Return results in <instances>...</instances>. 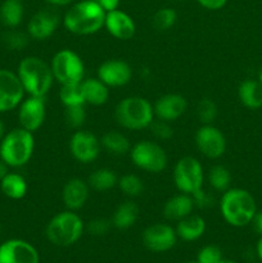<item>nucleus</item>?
<instances>
[{
  "label": "nucleus",
  "mask_w": 262,
  "mask_h": 263,
  "mask_svg": "<svg viewBox=\"0 0 262 263\" xmlns=\"http://www.w3.org/2000/svg\"><path fill=\"white\" fill-rule=\"evenodd\" d=\"M195 144L200 153L210 159H217L226 152V139L220 128L203 125L195 134Z\"/></svg>",
  "instance_id": "nucleus-11"
},
{
  "label": "nucleus",
  "mask_w": 262,
  "mask_h": 263,
  "mask_svg": "<svg viewBox=\"0 0 262 263\" xmlns=\"http://www.w3.org/2000/svg\"><path fill=\"white\" fill-rule=\"evenodd\" d=\"M105 12L97 0H82L67 10L63 25L74 35H92L104 26Z\"/></svg>",
  "instance_id": "nucleus-1"
},
{
  "label": "nucleus",
  "mask_w": 262,
  "mask_h": 263,
  "mask_svg": "<svg viewBox=\"0 0 262 263\" xmlns=\"http://www.w3.org/2000/svg\"><path fill=\"white\" fill-rule=\"evenodd\" d=\"M87 231L94 236H103L109 231L110 221L105 218H94L86 226Z\"/></svg>",
  "instance_id": "nucleus-39"
},
{
  "label": "nucleus",
  "mask_w": 262,
  "mask_h": 263,
  "mask_svg": "<svg viewBox=\"0 0 262 263\" xmlns=\"http://www.w3.org/2000/svg\"><path fill=\"white\" fill-rule=\"evenodd\" d=\"M177 14L172 8H161L153 15V26L158 31H167L176 23Z\"/></svg>",
  "instance_id": "nucleus-34"
},
{
  "label": "nucleus",
  "mask_w": 262,
  "mask_h": 263,
  "mask_svg": "<svg viewBox=\"0 0 262 263\" xmlns=\"http://www.w3.org/2000/svg\"><path fill=\"white\" fill-rule=\"evenodd\" d=\"M51 72L61 85L77 84L84 80L85 66L81 57L73 50L62 49L51 59Z\"/></svg>",
  "instance_id": "nucleus-7"
},
{
  "label": "nucleus",
  "mask_w": 262,
  "mask_h": 263,
  "mask_svg": "<svg viewBox=\"0 0 262 263\" xmlns=\"http://www.w3.org/2000/svg\"><path fill=\"white\" fill-rule=\"evenodd\" d=\"M46 116L45 98L28 97L22 100L18 110V121L21 127L30 133H35L43 126Z\"/></svg>",
  "instance_id": "nucleus-13"
},
{
  "label": "nucleus",
  "mask_w": 262,
  "mask_h": 263,
  "mask_svg": "<svg viewBox=\"0 0 262 263\" xmlns=\"http://www.w3.org/2000/svg\"><path fill=\"white\" fill-rule=\"evenodd\" d=\"M257 254H258L259 259L262 261V235H261V238H259L258 243H257Z\"/></svg>",
  "instance_id": "nucleus-45"
},
{
  "label": "nucleus",
  "mask_w": 262,
  "mask_h": 263,
  "mask_svg": "<svg viewBox=\"0 0 262 263\" xmlns=\"http://www.w3.org/2000/svg\"><path fill=\"white\" fill-rule=\"evenodd\" d=\"M38 251L32 244L21 239H10L0 246V263H39Z\"/></svg>",
  "instance_id": "nucleus-14"
},
{
  "label": "nucleus",
  "mask_w": 262,
  "mask_h": 263,
  "mask_svg": "<svg viewBox=\"0 0 262 263\" xmlns=\"http://www.w3.org/2000/svg\"><path fill=\"white\" fill-rule=\"evenodd\" d=\"M100 145L105 151L116 156H123L131 151V144L128 139L117 131H108L107 134H104L100 140Z\"/></svg>",
  "instance_id": "nucleus-28"
},
{
  "label": "nucleus",
  "mask_w": 262,
  "mask_h": 263,
  "mask_svg": "<svg viewBox=\"0 0 262 263\" xmlns=\"http://www.w3.org/2000/svg\"><path fill=\"white\" fill-rule=\"evenodd\" d=\"M90 186L81 179H71L66 182L62 192V200L67 210L79 211L86 204L89 199Z\"/></svg>",
  "instance_id": "nucleus-20"
},
{
  "label": "nucleus",
  "mask_w": 262,
  "mask_h": 263,
  "mask_svg": "<svg viewBox=\"0 0 262 263\" xmlns=\"http://www.w3.org/2000/svg\"><path fill=\"white\" fill-rule=\"evenodd\" d=\"M28 37L30 36L22 31L9 30L2 36V40L5 48L9 50H23L28 45V41H30Z\"/></svg>",
  "instance_id": "nucleus-33"
},
{
  "label": "nucleus",
  "mask_w": 262,
  "mask_h": 263,
  "mask_svg": "<svg viewBox=\"0 0 262 263\" xmlns=\"http://www.w3.org/2000/svg\"><path fill=\"white\" fill-rule=\"evenodd\" d=\"M220 212L229 225L243 228L251 223L256 216V200L248 190L240 187L228 189L220 200Z\"/></svg>",
  "instance_id": "nucleus-2"
},
{
  "label": "nucleus",
  "mask_w": 262,
  "mask_h": 263,
  "mask_svg": "<svg viewBox=\"0 0 262 263\" xmlns=\"http://www.w3.org/2000/svg\"><path fill=\"white\" fill-rule=\"evenodd\" d=\"M0 187H2V193L5 197L10 198V199H22L27 194V181L25 177L20 174H10L8 172L3 180L0 181Z\"/></svg>",
  "instance_id": "nucleus-25"
},
{
  "label": "nucleus",
  "mask_w": 262,
  "mask_h": 263,
  "mask_svg": "<svg viewBox=\"0 0 262 263\" xmlns=\"http://www.w3.org/2000/svg\"><path fill=\"white\" fill-rule=\"evenodd\" d=\"M252 222H254V228H256V230L262 235V212L256 213V216H254Z\"/></svg>",
  "instance_id": "nucleus-42"
},
{
  "label": "nucleus",
  "mask_w": 262,
  "mask_h": 263,
  "mask_svg": "<svg viewBox=\"0 0 262 263\" xmlns=\"http://www.w3.org/2000/svg\"><path fill=\"white\" fill-rule=\"evenodd\" d=\"M4 135H5V126L4 123L0 121V141H2V139L4 138Z\"/></svg>",
  "instance_id": "nucleus-46"
},
{
  "label": "nucleus",
  "mask_w": 262,
  "mask_h": 263,
  "mask_svg": "<svg viewBox=\"0 0 262 263\" xmlns=\"http://www.w3.org/2000/svg\"><path fill=\"white\" fill-rule=\"evenodd\" d=\"M118 186H120L121 192L127 197H139L144 190L143 180L139 176L133 174L123 175L118 179Z\"/></svg>",
  "instance_id": "nucleus-32"
},
{
  "label": "nucleus",
  "mask_w": 262,
  "mask_h": 263,
  "mask_svg": "<svg viewBox=\"0 0 262 263\" xmlns=\"http://www.w3.org/2000/svg\"><path fill=\"white\" fill-rule=\"evenodd\" d=\"M0 231H2V225H0Z\"/></svg>",
  "instance_id": "nucleus-52"
},
{
  "label": "nucleus",
  "mask_w": 262,
  "mask_h": 263,
  "mask_svg": "<svg viewBox=\"0 0 262 263\" xmlns=\"http://www.w3.org/2000/svg\"><path fill=\"white\" fill-rule=\"evenodd\" d=\"M69 151H71L72 157L80 163H91L99 157L100 141L94 134L79 130L71 136Z\"/></svg>",
  "instance_id": "nucleus-12"
},
{
  "label": "nucleus",
  "mask_w": 262,
  "mask_h": 263,
  "mask_svg": "<svg viewBox=\"0 0 262 263\" xmlns=\"http://www.w3.org/2000/svg\"><path fill=\"white\" fill-rule=\"evenodd\" d=\"M25 89L18 74L8 69H0V113L9 112L22 103Z\"/></svg>",
  "instance_id": "nucleus-10"
},
{
  "label": "nucleus",
  "mask_w": 262,
  "mask_h": 263,
  "mask_svg": "<svg viewBox=\"0 0 262 263\" xmlns=\"http://www.w3.org/2000/svg\"><path fill=\"white\" fill-rule=\"evenodd\" d=\"M131 161L143 171L159 174L167 167V154L157 143L149 140L139 141L131 148Z\"/></svg>",
  "instance_id": "nucleus-9"
},
{
  "label": "nucleus",
  "mask_w": 262,
  "mask_h": 263,
  "mask_svg": "<svg viewBox=\"0 0 262 263\" xmlns=\"http://www.w3.org/2000/svg\"><path fill=\"white\" fill-rule=\"evenodd\" d=\"M238 97L244 107L258 109L262 107V85L258 80H244L238 87Z\"/></svg>",
  "instance_id": "nucleus-24"
},
{
  "label": "nucleus",
  "mask_w": 262,
  "mask_h": 263,
  "mask_svg": "<svg viewBox=\"0 0 262 263\" xmlns=\"http://www.w3.org/2000/svg\"><path fill=\"white\" fill-rule=\"evenodd\" d=\"M172 2H179V0H172Z\"/></svg>",
  "instance_id": "nucleus-51"
},
{
  "label": "nucleus",
  "mask_w": 262,
  "mask_h": 263,
  "mask_svg": "<svg viewBox=\"0 0 262 263\" xmlns=\"http://www.w3.org/2000/svg\"><path fill=\"white\" fill-rule=\"evenodd\" d=\"M18 79L30 97L45 98L54 82L50 66L39 57H26L18 64Z\"/></svg>",
  "instance_id": "nucleus-3"
},
{
  "label": "nucleus",
  "mask_w": 262,
  "mask_h": 263,
  "mask_svg": "<svg viewBox=\"0 0 262 263\" xmlns=\"http://www.w3.org/2000/svg\"><path fill=\"white\" fill-rule=\"evenodd\" d=\"M258 81H259V84L262 85V68L259 69V72H258Z\"/></svg>",
  "instance_id": "nucleus-47"
},
{
  "label": "nucleus",
  "mask_w": 262,
  "mask_h": 263,
  "mask_svg": "<svg viewBox=\"0 0 262 263\" xmlns=\"http://www.w3.org/2000/svg\"><path fill=\"white\" fill-rule=\"evenodd\" d=\"M23 4L21 0H4L0 7V21L9 28H14L21 25L23 20Z\"/></svg>",
  "instance_id": "nucleus-27"
},
{
  "label": "nucleus",
  "mask_w": 262,
  "mask_h": 263,
  "mask_svg": "<svg viewBox=\"0 0 262 263\" xmlns=\"http://www.w3.org/2000/svg\"><path fill=\"white\" fill-rule=\"evenodd\" d=\"M195 203L192 195L181 193V194L170 198L164 203L163 215L170 221H180L186 216L192 215Z\"/></svg>",
  "instance_id": "nucleus-21"
},
{
  "label": "nucleus",
  "mask_w": 262,
  "mask_h": 263,
  "mask_svg": "<svg viewBox=\"0 0 262 263\" xmlns=\"http://www.w3.org/2000/svg\"><path fill=\"white\" fill-rule=\"evenodd\" d=\"M59 99L64 107H74V105H85L84 94H82L81 82L77 84L62 85L59 90Z\"/></svg>",
  "instance_id": "nucleus-30"
},
{
  "label": "nucleus",
  "mask_w": 262,
  "mask_h": 263,
  "mask_svg": "<svg viewBox=\"0 0 262 263\" xmlns=\"http://www.w3.org/2000/svg\"><path fill=\"white\" fill-rule=\"evenodd\" d=\"M97 2L102 5V8L105 12L117 9L118 4H120V0H97Z\"/></svg>",
  "instance_id": "nucleus-41"
},
{
  "label": "nucleus",
  "mask_w": 262,
  "mask_h": 263,
  "mask_svg": "<svg viewBox=\"0 0 262 263\" xmlns=\"http://www.w3.org/2000/svg\"><path fill=\"white\" fill-rule=\"evenodd\" d=\"M64 120L71 128H80L86 120V112L84 105L67 107L64 112Z\"/></svg>",
  "instance_id": "nucleus-36"
},
{
  "label": "nucleus",
  "mask_w": 262,
  "mask_h": 263,
  "mask_svg": "<svg viewBox=\"0 0 262 263\" xmlns=\"http://www.w3.org/2000/svg\"><path fill=\"white\" fill-rule=\"evenodd\" d=\"M177 235L175 229L167 223H154L148 226L143 233V243L149 251L167 252L176 244Z\"/></svg>",
  "instance_id": "nucleus-15"
},
{
  "label": "nucleus",
  "mask_w": 262,
  "mask_h": 263,
  "mask_svg": "<svg viewBox=\"0 0 262 263\" xmlns=\"http://www.w3.org/2000/svg\"><path fill=\"white\" fill-rule=\"evenodd\" d=\"M61 17L51 9H44L35 13L28 21L27 32L31 39L44 41L50 37L58 28Z\"/></svg>",
  "instance_id": "nucleus-17"
},
{
  "label": "nucleus",
  "mask_w": 262,
  "mask_h": 263,
  "mask_svg": "<svg viewBox=\"0 0 262 263\" xmlns=\"http://www.w3.org/2000/svg\"><path fill=\"white\" fill-rule=\"evenodd\" d=\"M176 235L185 241H194L199 239L205 231V221L200 216L189 215L177 221Z\"/></svg>",
  "instance_id": "nucleus-23"
},
{
  "label": "nucleus",
  "mask_w": 262,
  "mask_h": 263,
  "mask_svg": "<svg viewBox=\"0 0 262 263\" xmlns=\"http://www.w3.org/2000/svg\"><path fill=\"white\" fill-rule=\"evenodd\" d=\"M139 217V207L134 202H123L116 208L112 217V225L120 230H126L135 225Z\"/></svg>",
  "instance_id": "nucleus-26"
},
{
  "label": "nucleus",
  "mask_w": 262,
  "mask_h": 263,
  "mask_svg": "<svg viewBox=\"0 0 262 263\" xmlns=\"http://www.w3.org/2000/svg\"><path fill=\"white\" fill-rule=\"evenodd\" d=\"M188 263H198V262H188Z\"/></svg>",
  "instance_id": "nucleus-49"
},
{
  "label": "nucleus",
  "mask_w": 262,
  "mask_h": 263,
  "mask_svg": "<svg viewBox=\"0 0 262 263\" xmlns=\"http://www.w3.org/2000/svg\"><path fill=\"white\" fill-rule=\"evenodd\" d=\"M208 182L217 192H226L231 182L230 171L221 164L211 167L208 172Z\"/></svg>",
  "instance_id": "nucleus-31"
},
{
  "label": "nucleus",
  "mask_w": 262,
  "mask_h": 263,
  "mask_svg": "<svg viewBox=\"0 0 262 263\" xmlns=\"http://www.w3.org/2000/svg\"><path fill=\"white\" fill-rule=\"evenodd\" d=\"M118 179L115 172L109 168L95 170L87 179V184L92 190L97 192H107L117 185Z\"/></svg>",
  "instance_id": "nucleus-29"
},
{
  "label": "nucleus",
  "mask_w": 262,
  "mask_h": 263,
  "mask_svg": "<svg viewBox=\"0 0 262 263\" xmlns=\"http://www.w3.org/2000/svg\"><path fill=\"white\" fill-rule=\"evenodd\" d=\"M199 5L208 10H218L223 8L228 3V0H197Z\"/></svg>",
  "instance_id": "nucleus-40"
},
{
  "label": "nucleus",
  "mask_w": 262,
  "mask_h": 263,
  "mask_svg": "<svg viewBox=\"0 0 262 263\" xmlns=\"http://www.w3.org/2000/svg\"><path fill=\"white\" fill-rule=\"evenodd\" d=\"M197 116L203 125H212L217 117V105L213 100L203 98L197 107Z\"/></svg>",
  "instance_id": "nucleus-35"
},
{
  "label": "nucleus",
  "mask_w": 262,
  "mask_h": 263,
  "mask_svg": "<svg viewBox=\"0 0 262 263\" xmlns=\"http://www.w3.org/2000/svg\"><path fill=\"white\" fill-rule=\"evenodd\" d=\"M85 103L91 105H103L109 99V87L99 79H84L81 81Z\"/></svg>",
  "instance_id": "nucleus-22"
},
{
  "label": "nucleus",
  "mask_w": 262,
  "mask_h": 263,
  "mask_svg": "<svg viewBox=\"0 0 262 263\" xmlns=\"http://www.w3.org/2000/svg\"><path fill=\"white\" fill-rule=\"evenodd\" d=\"M174 181L180 193L192 197L202 190L204 172L200 162L193 157H184L180 159L174 170Z\"/></svg>",
  "instance_id": "nucleus-8"
},
{
  "label": "nucleus",
  "mask_w": 262,
  "mask_h": 263,
  "mask_svg": "<svg viewBox=\"0 0 262 263\" xmlns=\"http://www.w3.org/2000/svg\"><path fill=\"white\" fill-rule=\"evenodd\" d=\"M0 194H2V187H0Z\"/></svg>",
  "instance_id": "nucleus-50"
},
{
  "label": "nucleus",
  "mask_w": 262,
  "mask_h": 263,
  "mask_svg": "<svg viewBox=\"0 0 262 263\" xmlns=\"http://www.w3.org/2000/svg\"><path fill=\"white\" fill-rule=\"evenodd\" d=\"M104 27L108 32L120 40H130L134 37L136 31L135 22L127 13L122 10H110L105 14Z\"/></svg>",
  "instance_id": "nucleus-19"
},
{
  "label": "nucleus",
  "mask_w": 262,
  "mask_h": 263,
  "mask_svg": "<svg viewBox=\"0 0 262 263\" xmlns=\"http://www.w3.org/2000/svg\"><path fill=\"white\" fill-rule=\"evenodd\" d=\"M149 128L152 130L153 135L156 136L159 140H169L172 135H174V131H172L171 126L169 125V122L162 120H157L152 122V125L149 126Z\"/></svg>",
  "instance_id": "nucleus-38"
},
{
  "label": "nucleus",
  "mask_w": 262,
  "mask_h": 263,
  "mask_svg": "<svg viewBox=\"0 0 262 263\" xmlns=\"http://www.w3.org/2000/svg\"><path fill=\"white\" fill-rule=\"evenodd\" d=\"M98 79L108 87L125 86L133 79L130 64L121 59H109L103 62L98 68Z\"/></svg>",
  "instance_id": "nucleus-16"
},
{
  "label": "nucleus",
  "mask_w": 262,
  "mask_h": 263,
  "mask_svg": "<svg viewBox=\"0 0 262 263\" xmlns=\"http://www.w3.org/2000/svg\"><path fill=\"white\" fill-rule=\"evenodd\" d=\"M117 122L127 130H144L154 121V109L148 99L141 97H127L121 100L115 110Z\"/></svg>",
  "instance_id": "nucleus-5"
},
{
  "label": "nucleus",
  "mask_w": 262,
  "mask_h": 263,
  "mask_svg": "<svg viewBox=\"0 0 262 263\" xmlns=\"http://www.w3.org/2000/svg\"><path fill=\"white\" fill-rule=\"evenodd\" d=\"M188 103L182 95L166 94L159 98L153 105L154 116L158 120L171 122L177 120L186 112Z\"/></svg>",
  "instance_id": "nucleus-18"
},
{
  "label": "nucleus",
  "mask_w": 262,
  "mask_h": 263,
  "mask_svg": "<svg viewBox=\"0 0 262 263\" xmlns=\"http://www.w3.org/2000/svg\"><path fill=\"white\" fill-rule=\"evenodd\" d=\"M218 263H236V262H234V261H230V259H221V261L220 262H218Z\"/></svg>",
  "instance_id": "nucleus-48"
},
{
  "label": "nucleus",
  "mask_w": 262,
  "mask_h": 263,
  "mask_svg": "<svg viewBox=\"0 0 262 263\" xmlns=\"http://www.w3.org/2000/svg\"><path fill=\"white\" fill-rule=\"evenodd\" d=\"M198 263H218L222 259V252L216 246H207L198 253Z\"/></svg>",
  "instance_id": "nucleus-37"
},
{
  "label": "nucleus",
  "mask_w": 262,
  "mask_h": 263,
  "mask_svg": "<svg viewBox=\"0 0 262 263\" xmlns=\"http://www.w3.org/2000/svg\"><path fill=\"white\" fill-rule=\"evenodd\" d=\"M8 174V166L3 162V159L0 158V181L3 180V177Z\"/></svg>",
  "instance_id": "nucleus-44"
},
{
  "label": "nucleus",
  "mask_w": 262,
  "mask_h": 263,
  "mask_svg": "<svg viewBox=\"0 0 262 263\" xmlns=\"http://www.w3.org/2000/svg\"><path fill=\"white\" fill-rule=\"evenodd\" d=\"M35 149L33 134L22 127L5 134L0 141V158L8 167H22L30 162Z\"/></svg>",
  "instance_id": "nucleus-4"
},
{
  "label": "nucleus",
  "mask_w": 262,
  "mask_h": 263,
  "mask_svg": "<svg viewBox=\"0 0 262 263\" xmlns=\"http://www.w3.org/2000/svg\"><path fill=\"white\" fill-rule=\"evenodd\" d=\"M85 231V223L74 211H64L49 221L46 226V238L58 247H68L80 240Z\"/></svg>",
  "instance_id": "nucleus-6"
},
{
  "label": "nucleus",
  "mask_w": 262,
  "mask_h": 263,
  "mask_svg": "<svg viewBox=\"0 0 262 263\" xmlns=\"http://www.w3.org/2000/svg\"><path fill=\"white\" fill-rule=\"evenodd\" d=\"M45 2H48L51 5H57V7H64V5L71 4L73 0H45Z\"/></svg>",
  "instance_id": "nucleus-43"
}]
</instances>
